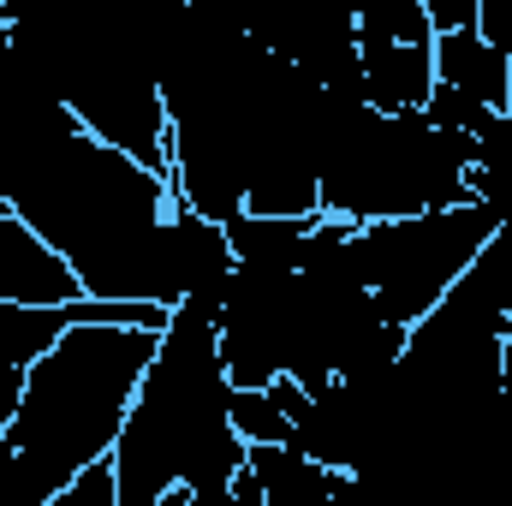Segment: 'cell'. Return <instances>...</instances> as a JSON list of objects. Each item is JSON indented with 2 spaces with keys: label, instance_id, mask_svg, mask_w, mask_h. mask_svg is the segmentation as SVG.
Returning <instances> with one entry per match:
<instances>
[{
  "label": "cell",
  "instance_id": "cell-8",
  "mask_svg": "<svg viewBox=\"0 0 512 506\" xmlns=\"http://www.w3.org/2000/svg\"><path fill=\"white\" fill-rule=\"evenodd\" d=\"M435 84L483 102V108H507L512 102V78H507V54L477 30V24H459V30H435Z\"/></svg>",
  "mask_w": 512,
  "mask_h": 506
},
{
  "label": "cell",
  "instance_id": "cell-1",
  "mask_svg": "<svg viewBox=\"0 0 512 506\" xmlns=\"http://www.w3.org/2000/svg\"><path fill=\"white\" fill-rule=\"evenodd\" d=\"M0 203L72 262L90 298H143L173 310L161 256L173 185L102 143L72 108L0 143Z\"/></svg>",
  "mask_w": 512,
  "mask_h": 506
},
{
  "label": "cell",
  "instance_id": "cell-16",
  "mask_svg": "<svg viewBox=\"0 0 512 506\" xmlns=\"http://www.w3.org/2000/svg\"><path fill=\"white\" fill-rule=\"evenodd\" d=\"M501 54H507V78H512V18H507V30H501V42H495Z\"/></svg>",
  "mask_w": 512,
  "mask_h": 506
},
{
  "label": "cell",
  "instance_id": "cell-7",
  "mask_svg": "<svg viewBox=\"0 0 512 506\" xmlns=\"http://www.w3.org/2000/svg\"><path fill=\"white\" fill-rule=\"evenodd\" d=\"M245 471L262 489V506H334V501H352V489H358L346 471L310 459L298 441H251Z\"/></svg>",
  "mask_w": 512,
  "mask_h": 506
},
{
  "label": "cell",
  "instance_id": "cell-17",
  "mask_svg": "<svg viewBox=\"0 0 512 506\" xmlns=\"http://www.w3.org/2000/svg\"><path fill=\"white\" fill-rule=\"evenodd\" d=\"M507 131H512V102H507Z\"/></svg>",
  "mask_w": 512,
  "mask_h": 506
},
{
  "label": "cell",
  "instance_id": "cell-6",
  "mask_svg": "<svg viewBox=\"0 0 512 506\" xmlns=\"http://www.w3.org/2000/svg\"><path fill=\"white\" fill-rule=\"evenodd\" d=\"M78 292L72 262L0 203V304H66Z\"/></svg>",
  "mask_w": 512,
  "mask_h": 506
},
{
  "label": "cell",
  "instance_id": "cell-12",
  "mask_svg": "<svg viewBox=\"0 0 512 506\" xmlns=\"http://www.w3.org/2000/svg\"><path fill=\"white\" fill-rule=\"evenodd\" d=\"M233 423L245 441H292V417L274 387H233Z\"/></svg>",
  "mask_w": 512,
  "mask_h": 506
},
{
  "label": "cell",
  "instance_id": "cell-5",
  "mask_svg": "<svg viewBox=\"0 0 512 506\" xmlns=\"http://www.w3.org/2000/svg\"><path fill=\"white\" fill-rule=\"evenodd\" d=\"M501 209L483 197L465 203H441V209H417V215H387L352 227V262L364 274V286L376 292L382 316L399 328H411L465 268L477 245L495 233Z\"/></svg>",
  "mask_w": 512,
  "mask_h": 506
},
{
  "label": "cell",
  "instance_id": "cell-13",
  "mask_svg": "<svg viewBox=\"0 0 512 506\" xmlns=\"http://www.w3.org/2000/svg\"><path fill=\"white\" fill-rule=\"evenodd\" d=\"M24 376H30V364H18L12 352H0V435L12 429V411H18V393H24Z\"/></svg>",
  "mask_w": 512,
  "mask_h": 506
},
{
  "label": "cell",
  "instance_id": "cell-9",
  "mask_svg": "<svg viewBox=\"0 0 512 506\" xmlns=\"http://www.w3.org/2000/svg\"><path fill=\"white\" fill-rule=\"evenodd\" d=\"M429 90H435V42L429 48H411V42L358 48V96L364 102L399 114V108H423Z\"/></svg>",
  "mask_w": 512,
  "mask_h": 506
},
{
  "label": "cell",
  "instance_id": "cell-15",
  "mask_svg": "<svg viewBox=\"0 0 512 506\" xmlns=\"http://www.w3.org/2000/svg\"><path fill=\"white\" fill-rule=\"evenodd\" d=\"M501 393L512 399V322H507V346H501Z\"/></svg>",
  "mask_w": 512,
  "mask_h": 506
},
{
  "label": "cell",
  "instance_id": "cell-3",
  "mask_svg": "<svg viewBox=\"0 0 512 506\" xmlns=\"http://www.w3.org/2000/svg\"><path fill=\"white\" fill-rule=\"evenodd\" d=\"M161 328L72 322L24 376L12 429L0 435V506H54L60 489L114 453L131 393Z\"/></svg>",
  "mask_w": 512,
  "mask_h": 506
},
{
  "label": "cell",
  "instance_id": "cell-11",
  "mask_svg": "<svg viewBox=\"0 0 512 506\" xmlns=\"http://www.w3.org/2000/svg\"><path fill=\"white\" fill-rule=\"evenodd\" d=\"M465 280L501 310V316H512V203L501 209V221H495V233L477 245V256H471V268H465Z\"/></svg>",
  "mask_w": 512,
  "mask_h": 506
},
{
  "label": "cell",
  "instance_id": "cell-18",
  "mask_svg": "<svg viewBox=\"0 0 512 506\" xmlns=\"http://www.w3.org/2000/svg\"><path fill=\"white\" fill-rule=\"evenodd\" d=\"M0 6H6V0H0Z\"/></svg>",
  "mask_w": 512,
  "mask_h": 506
},
{
  "label": "cell",
  "instance_id": "cell-2",
  "mask_svg": "<svg viewBox=\"0 0 512 506\" xmlns=\"http://www.w3.org/2000/svg\"><path fill=\"white\" fill-rule=\"evenodd\" d=\"M108 459L120 506H233V477L245 471L251 441L233 423L215 304L185 298L167 310Z\"/></svg>",
  "mask_w": 512,
  "mask_h": 506
},
{
  "label": "cell",
  "instance_id": "cell-10",
  "mask_svg": "<svg viewBox=\"0 0 512 506\" xmlns=\"http://www.w3.org/2000/svg\"><path fill=\"white\" fill-rule=\"evenodd\" d=\"M387 42L429 48L435 42L429 0H358V48H387Z\"/></svg>",
  "mask_w": 512,
  "mask_h": 506
},
{
  "label": "cell",
  "instance_id": "cell-4",
  "mask_svg": "<svg viewBox=\"0 0 512 506\" xmlns=\"http://www.w3.org/2000/svg\"><path fill=\"white\" fill-rule=\"evenodd\" d=\"M477 137L435 126L423 108L387 114L352 90H328L316 149V209L334 221H387L441 203H465Z\"/></svg>",
  "mask_w": 512,
  "mask_h": 506
},
{
  "label": "cell",
  "instance_id": "cell-14",
  "mask_svg": "<svg viewBox=\"0 0 512 506\" xmlns=\"http://www.w3.org/2000/svg\"><path fill=\"white\" fill-rule=\"evenodd\" d=\"M429 18H435V30L477 24V0H429Z\"/></svg>",
  "mask_w": 512,
  "mask_h": 506
}]
</instances>
